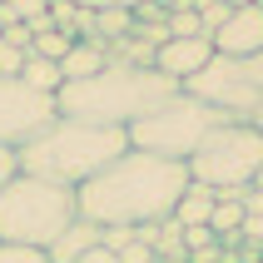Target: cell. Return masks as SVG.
Wrapping results in <instances>:
<instances>
[{
  "label": "cell",
  "instance_id": "obj_1",
  "mask_svg": "<svg viewBox=\"0 0 263 263\" xmlns=\"http://www.w3.org/2000/svg\"><path fill=\"white\" fill-rule=\"evenodd\" d=\"M189 189V164L184 159H159V154H144V149H124L115 164H104L95 179H85L74 189V204H80V219L100 223H164L174 219L179 194Z\"/></svg>",
  "mask_w": 263,
  "mask_h": 263
},
{
  "label": "cell",
  "instance_id": "obj_2",
  "mask_svg": "<svg viewBox=\"0 0 263 263\" xmlns=\"http://www.w3.org/2000/svg\"><path fill=\"white\" fill-rule=\"evenodd\" d=\"M179 95V80L159 74L154 65H119L109 60L100 74L89 80H65L55 95L65 119H85V124H109V129H129L149 109Z\"/></svg>",
  "mask_w": 263,
  "mask_h": 263
},
{
  "label": "cell",
  "instance_id": "obj_3",
  "mask_svg": "<svg viewBox=\"0 0 263 263\" xmlns=\"http://www.w3.org/2000/svg\"><path fill=\"white\" fill-rule=\"evenodd\" d=\"M129 149V134L109 129V124H85V119H50L30 144L15 149L20 159V174L50 179V184H65V189H80L85 179H95L104 164H115L119 154Z\"/></svg>",
  "mask_w": 263,
  "mask_h": 263
},
{
  "label": "cell",
  "instance_id": "obj_4",
  "mask_svg": "<svg viewBox=\"0 0 263 263\" xmlns=\"http://www.w3.org/2000/svg\"><path fill=\"white\" fill-rule=\"evenodd\" d=\"M74 219H80V204H74V189H65V184L15 174L0 189V243L50 249Z\"/></svg>",
  "mask_w": 263,
  "mask_h": 263
},
{
  "label": "cell",
  "instance_id": "obj_5",
  "mask_svg": "<svg viewBox=\"0 0 263 263\" xmlns=\"http://www.w3.org/2000/svg\"><path fill=\"white\" fill-rule=\"evenodd\" d=\"M189 179L209 189H249L263 174V129L253 119H229L204 134V144L189 159Z\"/></svg>",
  "mask_w": 263,
  "mask_h": 263
},
{
  "label": "cell",
  "instance_id": "obj_6",
  "mask_svg": "<svg viewBox=\"0 0 263 263\" xmlns=\"http://www.w3.org/2000/svg\"><path fill=\"white\" fill-rule=\"evenodd\" d=\"M229 119L234 115H223V109H214V104H204V100H194V95L179 89L174 100L149 109L124 134H129V149H144V154H159V159H189L194 149L204 144V134L229 124Z\"/></svg>",
  "mask_w": 263,
  "mask_h": 263
},
{
  "label": "cell",
  "instance_id": "obj_7",
  "mask_svg": "<svg viewBox=\"0 0 263 263\" xmlns=\"http://www.w3.org/2000/svg\"><path fill=\"white\" fill-rule=\"evenodd\" d=\"M184 95L234 119H253L263 109V50L258 55H214L194 80H184Z\"/></svg>",
  "mask_w": 263,
  "mask_h": 263
},
{
  "label": "cell",
  "instance_id": "obj_8",
  "mask_svg": "<svg viewBox=\"0 0 263 263\" xmlns=\"http://www.w3.org/2000/svg\"><path fill=\"white\" fill-rule=\"evenodd\" d=\"M50 119H60L55 95H40L25 80H0V144L5 149L30 144Z\"/></svg>",
  "mask_w": 263,
  "mask_h": 263
},
{
  "label": "cell",
  "instance_id": "obj_9",
  "mask_svg": "<svg viewBox=\"0 0 263 263\" xmlns=\"http://www.w3.org/2000/svg\"><path fill=\"white\" fill-rule=\"evenodd\" d=\"M209 60H214V40L209 35H189V40H164L154 50V70L179 80V89H184V80H194Z\"/></svg>",
  "mask_w": 263,
  "mask_h": 263
},
{
  "label": "cell",
  "instance_id": "obj_10",
  "mask_svg": "<svg viewBox=\"0 0 263 263\" xmlns=\"http://www.w3.org/2000/svg\"><path fill=\"white\" fill-rule=\"evenodd\" d=\"M263 50V5H243L214 30V55H258Z\"/></svg>",
  "mask_w": 263,
  "mask_h": 263
},
{
  "label": "cell",
  "instance_id": "obj_11",
  "mask_svg": "<svg viewBox=\"0 0 263 263\" xmlns=\"http://www.w3.org/2000/svg\"><path fill=\"white\" fill-rule=\"evenodd\" d=\"M89 249H100V223H89V219H74L65 234L45 249V258L50 263H80Z\"/></svg>",
  "mask_w": 263,
  "mask_h": 263
},
{
  "label": "cell",
  "instance_id": "obj_12",
  "mask_svg": "<svg viewBox=\"0 0 263 263\" xmlns=\"http://www.w3.org/2000/svg\"><path fill=\"white\" fill-rule=\"evenodd\" d=\"M104 65H109V50H104V40L95 35V40H74L70 55L60 60V74L65 80H89V74H100Z\"/></svg>",
  "mask_w": 263,
  "mask_h": 263
},
{
  "label": "cell",
  "instance_id": "obj_13",
  "mask_svg": "<svg viewBox=\"0 0 263 263\" xmlns=\"http://www.w3.org/2000/svg\"><path fill=\"white\" fill-rule=\"evenodd\" d=\"M214 204H219V194L209 189V184H194V179H189V189L179 194V204H174V223H179V229H194V223H209Z\"/></svg>",
  "mask_w": 263,
  "mask_h": 263
},
{
  "label": "cell",
  "instance_id": "obj_14",
  "mask_svg": "<svg viewBox=\"0 0 263 263\" xmlns=\"http://www.w3.org/2000/svg\"><path fill=\"white\" fill-rule=\"evenodd\" d=\"M129 30H134V10H129V5H104V10H95V35H100L104 45L124 40Z\"/></svg>",
  "mask_w": 263,
  "mask_h": 263
},
{
  "label": "cell",
  "instance_id": "obj_15",
  "mask_svg": "<svg viewBox=\"0 0 263 263\" xmlns=\"http://www.w3.org/2000/svg\"><path fill=\"white\" fill-rule=\"evenodd\" d=\"M20 80H25L30 89H40V95H60V85H65L60 65H55V60H40V55H30V60H25Z\"/></svg>",
  "mask_w": 263,
  "mask_h": 263
},
{
  "label": "cell",
  "instance_id": "obj_16",
  "mask_svg": "<svg viewBox=\"0 0 263 263\" xmlns=\"http://www.w3.org/2000/svg\"><path fill=\"white\" fill-rule=\"evenodd\" d=\"M70 45H74V35H65V30H55V25H50V30H40V35H35L30 55H40V60H55V65H60V60L70 55Z\"/></svg>",
  "mask_w": 263,
  "mask_h": 263
},
{
  "label": "cell",
  "instance_id": "obj_17",
  "mask_svg": "<svg viewBox=\"0 0 263 263\" xmlns=\"http://www.w3.org/2000/svg\"><path fill=\"white\" fill-rule=\"evenodd\" d=\"M209 229L219 238H234L238 229H243V204H234V199H219L214 204V214H209Z\"/></svg>",
  "mask_w": 263,
  "mask_h": 263
},
{
  "label": "cell",
  "instance_id": "obj_18",
  "mask_svg": "<svg viewBox=\"0 0 263 263\" xmlns=\"http://www.w3.org/2000/svg\"><path fill=\"white\" fill-rule=\"evenodd\" d=\"M164 25H169V40H189V35H204V20H199V10H194V5L174 10L169 20H164Z\"/></svg>",
  "mask_w": 263,
  "mask_h": 263
},
{
  "label": "cell",
  "instance_id": "obj_19",
  "mask_svg": "<svg viewBox=\"0 0 263 263\" xmlns=\"http://www.w3.org/2000/svg\"><path fill=\"white\" fill-rule=\"evenodd\" d=\"M229 15H234L229 0H209V5H199V20H204V35H209V40H214V30H219Z\"/></svg>",
  "mask_w": 263,
  "mask_h": 263
},
{
  "label": "cell",
  "instance_id": "obj_20",
  "mask_svg": "<svg viewBox=\"0 0 263 263\" xmlns=\"http://www.w3.org/2000/svg\"><path fill=\"white\" fill-rule=\"evenodd\" d=\"M25 50H15V45L0 40V80H20V70H25Z\"/></svg>",
  "mask_w": 263,
  "mask_h": 263
},
{
  "label": "cell",
  "instance_id": "obj_21",
  "mask_svg": "<svg viewBox=\"0 0 263 263\" xmlns=\"http://www.w3.org/2000/svg\"><path fill=\"white\" fill-rule=\"evenodd\" d=\"M100 243H104L109 253H124V249L134 243V229H129V223H109V229H100Z\"/></svg>",
  "mask_w": 263,
  "mask_h": 263
},
{
  "label": "cell",
  "instance_id": "obj_22",
  "mask_svg": "<svg viewBox=\"0 0 263 263\" xmlns=\"http://www.w3.org/2000/svg\"><path fill=\"white\" fill-rule=\"evenodd\" d=\"M0 263H50L45 249H25V243H0Z\"/></svg>",
  "mask_w": 263,
  "mask_h": 263
},
{
  "label": "cell",
  "instance_id": "obj_23",
  "mask_svg": "<svg viewBox=\"0 0 263 263\" xmlns=\"http://www.w3.org/2000/svg\"><path fill=\"white\" fill-rule=\"evenodd\" d=\"M209 243H219V234H214L209 223H194V229H184V253H199V249H209Z\"/></svg>",
  "mask_w": 263,
  "mask_h": 263
},
{
  "label": "cell",
  "instance_id": "obj_24",
  "mask_svg": "<svg viewBox=\"0 0 263 263\" xmlns=\"http://www.w3.org/2000/svg\"><path fill=\"white\" fill-rule=\"evenodd\" d=\"M5 5H10L15 20H25V25H30V20H40V15L50 10V0H5Z\"/></svg>",
  "mask_w": 263,
  "mask_h": 263
},
{
  "label": "cell",
  "instance_id": "obj_25",
  "mask_svg": "<svg viewBox=\"0 0 263 263\" xmlns=\"http://www.w3.org/2000/svg\"><path fill=\"white\" fill-rule=\"evenodd\" d=\"M0 40H5V45H15V50H25V55H30V45H35V35H30V25L20 20V25H5V30H0Z\"/></svg>",
  "mask_w": 263,
  "mask_h": 263
},
{
  "label": "cell",
  "instance_id": "obj_26",
  "mask_svg": "<svg viewBox=\"0 0 263 263\" xmlns=\"http://www.w3.org/2000/svg\"><path fill=\"white\" fill-rule=\"evenodd\" d=\"M238 238H243V243H258V249H263V219H258V214H243V229H238Z\"/></svg>",
  "mask_w": 263,
  "mask_h": 263
},
{
  "label": "cell",
  "instance_id": "obj_27",
  "mask_svg": "<svg viewBox=\"0 0 263 263\" xmlns=\"http://www.w3.org/2000/svg\"><path fill=\"white\" fill-rule=\"evenodd\" d=\"M15 174H20V159H15V149H5V144H0V189H5Z\"/></svg>",
  "mask_w": 263,
  "mask_h": 263
},
{
  "label": "cell",
  "instance_id": "obj_28",
  "mask_svg": "<svg viewBox=\"0 0 263 263\" xmlns=\"http://www.w3.org/2000/svg\"><path fill=\"white\" fill-rule=\"evenodd\" d=\"M119 263H159V253L144 249V243H129V249L119 253Z\"/></svg>",
  "mask_w": 263,
  "mask_h": 263
},
{
  "label": "cell",
  "instance_id": "obj_29",
  "mask_svg": "<svg viewBox=\"0 0 263 263\" xmlns=\"http://www.w3.org/2000/svg\"><path fill=\"white\" fill-rule=\"evenodd\" d=\"M243 214H258V219H263V189H258V184L243 189Z\"/></svg>",
  "mask_w": 263,
  "mask_h": 263
},
{
  "label": "cell",
  "instance_id": "obj_30",
  "mask_svg": "<svg viewBox=\"0 0 263 263\" xmlns=\"http://www.w3.org/2000/svg\"><path fill=\"white\" fill-rule=\"evenodd\" d=\"M80 263H119V253H109V249L100 243V249H89V253H85Z\"/></svg>",
  "mask_w": 263,
  "mask_h": 263
},
{
  "label": "cell",
  "instance_id": "obj_31",
  "mask_svg": "<svg viewBox=\"0 0 263 263\" xmlns=\"http://www.w3.org/2000/svg\"><path fill=\"white\" fill-rule=\"evenodd\" d=\"M74 5H89V10H104V5H129V10H134V5H144V0H74Z\"/></svg>",
  "mask_w": 263,
  "mask_h": 263
},
{
  "label": "cell",
  "instance_id": "obj_32",
  "mask_svg": "<svg viewBox=\"0 0 263 263\" xmlns=\"http://www.w3.org/2000/svg\"><path fill=\"white\" fill-rule=\"evenodd\" d=\"M229 5H234V10H243V5H263V0H229Z\"/></svg>",
  "mask_w": 263,
  "mask_h": 263
},
{
  "label": "cell",
  "instance_id": "obj_33",
  "mask_svg": "<svg viewBox=\"0 0 263 263\" xmlns=\"http://www.w3.org/2000/svg\"><path fill=\"white\" fill-rule=\"evenodd\" d=\"M253 124H258V129H263V109H258V115H253Z\"/></svg>",
  "mask_w": 263,
  "mask_h": 263
},
{
  "label": "cell",
  "instance_id": "obj_34",
  "mask_svg": "<svg viewBox=\"0 0 263 263\" xmlns=\"http://www.w3.org/2000/svg\"><path fill=\"white\" fill-rule=\"evenodd\" d=\"M258 189H263V174H258Z\"/></svg>",
  "mask_w": 263,
  "mask_h": 263
}]
</instances>
